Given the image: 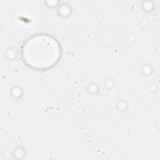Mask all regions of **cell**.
I'll list each match as a JSON object with an SVG mask.
<instances>
[{"label":"cell","mask_w":160,"mask_h":160,"mask_svg":"<svg viewBox=\"0 0 160 160\" xmlns=\"http://www.w3.org/2000/svg\"><path fill=\"white\" fill-rule=\"evenodd\" d=\"M24 57L30 66L46 68L54 64L59 54L58 45L49 37H36L29 40L24 49Z\"/></svg>","instance_id":"cell-1"}]
</instances>
